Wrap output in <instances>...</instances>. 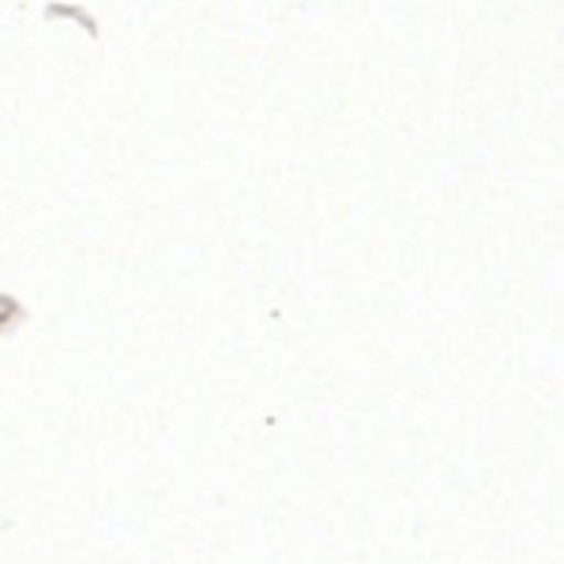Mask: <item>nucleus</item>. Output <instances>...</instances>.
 Segmentation results:
<instances>
[]
</instances>
